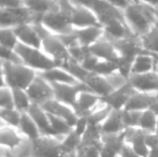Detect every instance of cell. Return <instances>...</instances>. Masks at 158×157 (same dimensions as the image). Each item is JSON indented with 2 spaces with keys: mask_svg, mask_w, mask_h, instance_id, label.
Masks as SVG:
<instances>
[{
  "mask_svg": "<svg viewBox=\"0 0 158 157\" xmlns=\"http://www.w3.org/2000/svg\"><path fill=\"white\" fill-rule=\"evenodd\" d=\"M41 50L48 56H50L58 65V67H61L64 63L71 59L68 48H66V45L61 42L57 35L50 34L44 39H42Z\"/></svg>",
  "mask_w": 158,
  "mask_h": 157,
  "instance_id": "obj_8",
  "label": "cell"
},
{
  "mask_svg": "<svg viewBox=\"0 0 158 157\" xmlns=\"http://www.w3.org/2000/svg\"><path fill=\"white\" fill-rule=\"evenodd\" d=\"M0 157H4L3 155H1V154H0Z\"/></svg>",
  "mask_w": 158,
  "mask_h": 157,
  "instance_id": "obj_52",
  "label": "cell"
},
{
  "mask_svg": "<svg viewBox=\"0 0 158 157\" xmlns=\"http://www.w3.org/2000/svg\"><path fill=\"white\" fill-rule=\"evenodd\" d=\"M2 63H3V61L0 60V74H3V70H2Z\"/></svg>",
  "mask_w": 158,
  "mask_h": 157,
  "instance_id": "obj_50",
  "label": "cell"
},
{
  "mask_svg": "<svg viewBox=\"0 0 158 157\" xmlns=\"http://www.w3.org/2000/svg\"><path fill=\"white\" fill-rule=\"evenodd\" d=\"M158 124V116L152 109L142 111L140 118L139 128L146 132H155Z\"/></svg>",
  "mask_w": 158,
  "mask_h": 157,
  "instance_id": "obj_32",
  "label": "cell"
},
{
  "mask_svg": "<svg viewBox=\"0 0 158 157\" xmlns=\"http://www.w3.org/2000/svg\"><path fill=\"white\" fill-rule=\"evenodd\" d=\"M19 130L22 132V134L26 139H28L30 141L35 140V139H38L39 137L42 136L37 124L33 122L31 116L27 112L22 113L21 122H19Z\"/></svg>",
  "mask_w": 158,
  "mask_h": 157,
  "instance_id": "obj_28",
  "label": "cell"
},
{
  "mask_svg": "<svg viewBox=\"0 0 158 157\" xmlns=\"http://www.w3.org/2000/svg\"><path fill=\"white\" fill-rule=\"evenodd\" d=\"M28 141L22 134L19 128L10 125H4L0 128V154L4 157H11L13 152Z\"/></svg>",
  "mask_w": 158,
  "mask_h": 157,
  "instance_id": "obj_7",
  "label": "cell"
},
{
  "mask_svg": "<svg viewBox=\"0 0 158 157\" xmlns=\"http://www.w3.org/2000/svg\"><path fill=\"white\" fill-rule=\"evenodd\" d=\"M150 8H151V6H150ZM151 10H152L153 14H154L155 21H156V23L158 24V9H155V8H151Z\"/></svg>",
  "mask_w": 158,
  "mask_h": 157,
  "instance_id": "obj_49",
  "label": "cell"
},
{
  "mask_svg": "<svg viewBox=\"0 0 158 157\" xmlns=\"http://www.w3.org/2000/svg\"><path fill=\"white\" fill-rule=\"evenodd\" d=\"M139 40L144 52L158 54V24H155L152 29L144 36L140 37Z\"/></svg>",
  "mask_w": 158,
  "mask_h": 157,
  "instance_id": "obj_30",
  "label": "cell"
},
{
  "mask_svg": "<svg viewBox=\"0 0 158 157\" xmlns=\"http://www.w3.org/2000/svg\"><path fill=\"white\" fill-rule=\"evenodd\" d=\"M118 72V68H117L116 63L111 60H103V59H99V61L96 65L93 73L99 74V76H109L112 74Z\"/></svg>",
  "mask_w": 158,
  "mask_h": 157,
  "instance_id": "obj_36",
  "label": "cell"
},
{
  "mask_svg": "<svg viewBox=\"0 0 158 157\" xmlns=\"http://www.w3.org/2000/svg\"><path fill=\"white\" fill-rule=\"evenodd\" d=\"M54 89V98L56 100L64 102L74 109L77 98L79 94L83 90H90V88L85 83L79 82L77 84H52Z\"/></svg>",
  "mask_w": 158,
  "mask_h": 157,
  "instance_id": "obj_10",
  "label": "cell"
},
{
  "mask_svg": "<svg viewBox=\"0 0 158 157\" xmlns=\"http://www.w3.org/2000/svg\"><path fill=\"white\" fill-rule=\"evenodd\" d=\"M23 6V0H0V8H19Z\"/></svg>",
  "mask_w": 158,
  "mask_h": 157,
  "instance_id": "obj_44",
  "label": "cell"
},
{
  "mask_svg": "<svg viewBox=\"0 0 158 157\" xmlns=\"http://www.w3.org/2000/svg\"><path fill=\"white\" fill-rule=\"evenodd\" d=\"M84 83L90 88L93 93L97 94L101 98L109 96L115 89L106 76H99V74L93 73V72L88 76V78L85 80Z\"/></svg>",
  "mask_w": 158,
  "mask_h": 157,
  "instance_id": "obj_23",
  "label": "cell"
},
{
  "mask_svg": "<svg viewBox=\"0 0 158 157\" xmlns=\"http://www.w3.org/2000/svg\"><path fill=\"white\" fill-rule=\"evenodd\" d=\"M157 134V136H158V124H157V128H156V131H155Z\"/></svg>",
  "mask_w": 158,
  "mask_h": 157,
  "instance_id": "obj_51",
  "label": "cell"
},
{
  "mask_svg": "<svg viewBox=\"0 0 158 157\" xmlns=\"http://www.w3.org/2000/svg\"><path fill=\"white\" fill-rule=\"evenodd\" d=\"M61 139L55 136H41L31 141V157H74L64 150Z\"/></svg>",
  "mask_w": 158,
  "mask_h": 157,
  "instance_id": "obj_5",
  "label": "cell"
},
{
  "mask_svg": "<svg viewBox=\"0 0 158 157\" xmlns=\"http://www.w3.org/2000/svg\"><path fill=\"white\" fill-rule=\"evenodd\" d=\"M14 103H13V92L12 88L9 86L0 88V110L6 109H13Z\"/></svg>",
  "mask_w": 158,
  "mask_h": 157,
  "instance_id": "obj_39",
  "label": "cell"
},
{
  "mask_svg": "<svg viewBox=\"0 0 158 157\" xmlns=\"http://www.w3.org/2000/svg\"><path fill=\"white\" fill-rule=\"evenodd\" d=\"M57 2L58 3L56 8L42 16L41 23L52 34L57 36L70 34L74 29L71 23V11L73 4L70 0H60Z\"/></svg>",
  "mask_w": 158,
  "mask_h": 157,
  "instance_id": "obj_2",
  "label": "cell"
},
{
  "mask_svg": "<svg viewBox=\"0 0 158 157\" xmlns=\"http://www.w3.org/2000/svg\"><path fill=\"white\" fill-rule=\"evenodd\" d=\"M128 82L138 92H158V73L155 71L144 74H133Z\"/></svg>",
  "mask_w": 158,
  "mask_h": 157,
  "instance_id": "obj_19",
  "label": "cell"
},
{
  "mask_svg": "<svg viewBox=\"0 0 158 157\" xmlns=\"http://www.w3.org/2000/svg\"><path fill=\"white\" fill-rule=\"evenodd\" d=\"M113 43L114 48H116L118 56L121 58H124L126 60L132 61L139 54L143 52L140 44L139 38L135 36H129L127 38L123 39H109Z\"/></svg>",
  "mask_w": 158,
  "mask_h": 157,
  "instance_id": "obj_11",
  "label": "cell"
},
{
  "mask_svg": "<svg viewBox=\"0 0 158 157\" xmlns=\"http://www.w3.org/2000/svg\"><path fill=\"white\" fill-rule=\"evenodd\" d=\"M4 86H6V79H4L3 74H0V88H1V87H4Z\"/></svg>",
  "mask_w": 158,
  "mask_h": 157,
  "instance_id": "obj_48",
  "label": "cell"
},
{
  "mask_svg": "<svg viewBox=\"0 0 158 157\" xmlns=\"http://www.w3.org/2000/svg\"><path fill=\"white\" fill-rule=\"evenodd\" d=\"M117 157H119V156H117Z\"/></svg>",
  "mask_w": 158,
  "mask_h": 157,
  "instance_id": "obj_54",
  "label": "cell"
},
{
  "mask_svg": "<svg viewBox=\"0 0 158 157\" xmlns=\"http://www.w3.org/2000/svg\"><path fill=\"white\" fill-rule=\"evenodd\" d=\"M74 35L77 36V39L79 43L86 48H89L90 45L97 42L99 39H101L104 35L102 26H90L85 28H77L73 29Z\"/></svg>",
  "mask_w": 158,
  "mask_h": 157,
  "instance_id": "obj_25",
  "label": "cell"
},
{
  "mask_svg": "<svg viewBox=\"0 0 158 157\" xmlns=\"http://www.w3.org/2000/svg\"><path fill=\"white\" fill-rule=\"evenodd\" d=\"M42 108L51 115L57 116V118L66 121L72 128L77 123V118H79V115H77L75 110L72 107H70V105H66L64 102H60V101L56 100L55 98L43 103Z\"/></svg>",
  "mask_w": 158,
  "mask_h": 157,
  "instance_id": "obj_12",
  "label": "cell"
},
{
  "mask_svg": "<svg viewBox=\"0 0 158 157\" xmlns=\"http://www.w3.org/2000/svg\"><path fill=\"white\" fill-rule=\"evenodd\" d=\"M56 1H60V0H56Z\"/></svg>",
  "mask_w": 158,
  "mask_h": 157,
  "instance_id": "obj_53",
  "label": "cell"
},
{
  "mask_svg": "<svg viewBox=\"0 0 158 157\" xmlns=\"http://www.w3.org/2000/svg\"><path fill=\"white\" fill-rule=\"evenodd\" d=\"M22 113L17 111L16 109H6L0 110V118L3 119L8 125L13 126V127L19 128V122H21Z\"/></svg>",
  "mask_w": 158,
  "mask_h": 157,
  "instance_id": "obj_37",
  "label": "cell"
},
{
  "mask_svg": "<svg viewBox=\"0 0 158 157\" xmlns=\"http://www.w3.org/2000/svg\"><path fill=\"white\" fill-rule=\"evenodd\" d=\"M148 157H158V145L152 147V149H150Z\"/></svg>",
  "mask_w": 158,
  "mask_h": 157,
  "instance_id": "obj_46",
  "label": "cell"
},
{
  "mask_svg": "<svg viewBox=\"0 0 158 157\" xmlns=\"http://www.w3.org/2000/svg\"><path fill=\"white\" fill-rule=\"evenodd\" d=\"M125 143V131L117 134H102L100 157H117Z\"/></svg>",
  "mask_w": 158,
  "mask_h": 157,
  "instance_id": "obj_16",
  "label": "cell"
},
{
  "mask_svg": "<svg viewBox=\"0 0 158 157\" xmlns=\"http://www.w3.org/2000/svg\"><path fill=\"white\" fill-rule=\"evenodd\" d=\"M155 63L153 56L148 52H142L135 58L131 67V76L133 74H144L154 71Z\"/></svg>",
  "mask_w": 158,
  "mask_h": 157,
  "instance_id": "obj_27",
  "label": "cell"
},
{
  "mask_svg": "<svg viewBox=\"0 0 158 157\" xmlns=\"http://www.w3.org/2000/svg\"><path fill=\"white\" fill-rule=\"evenodd\" d=\"M0 60L1 61H15V63H22L14 51L4 48L0 44Z\"/></svg>",
  "mask_w": 158,
  "mask_h": 157,
  "instance_id": "obj_40",
  "label": "cell"
},
{
  "mask_svg": "<svg viewBox=\"0 0 158 157\" xmlns=\"http://www.w3.org/2000/svg\"><path fill=\"white\" fill-rule=\"evenodd\" d=\"M135 92V88L129 82H127L123 86L114 89V92L111 93L109 96L101 98V101L113 110H124L127 101Z\"/></svg>",
  "mask_w": 158,
  "mask_h": 157,
  "instance_id": "obj_14",
  "label": "cell"
},
{
  "mask_svg": "<svg viewBox=\"0 0 158 157\" xmlns=\"http://www.w3.org/2000/svg\"><path fill=\"white\" fill-rule=\"evenodd\" d=\"M142 111H128V110H122L123 122L125 128H135L139 127L140 118H141Z\"/></svg>",
  "mask_w": 158,
  "mask_h": 157,
  "instance_id": "obj_38",
  "label": "cell"
},
{
  "mask_svg": "<svg viewBox=\"0 0 158 157\" xmlns=\"http://www.w3.org/2000/svg\"><path fill=\"white\" fill-rule=\"evenodd\" d=\"M14 52L19 58V60L22 61V64L31 68L38 73L58 67V65L50 56H48L41 48H31V46L19 43L14 48Z\"/></svg>",
  "mask_w": 158,
  "mask_h": 157,
  "instance_id": "obj_4",
  "label": "cell"
},
{
  "mask_svg": "<svg viewBox=\"0 0 158 157\" xmlns=\"http://www.w3.org/2000/svg\"><path fill=\"white\" fill-rule=\"evenodd\" d=\"M23 3L33 14L44 15L56 8L58 2L56 0H23Z\"/></svg>",
  "mask_w": 158,
  "mask_h": 157,
  "instance_id": "obj_29",
  "label": "cell"
},
{
  "mask_svg": "<svg viewBox=\"0 0 158 157\" xmlns=\"http://www.w3.org/2000/svg\"><path fill=\"white\" fill-rule=\"evenodd\" d=\"M146 134L148 132L140 129L139 127L125 129V142L141 157H148V147L145 143Z\"/></svg>",
  "mask_w": 158,
  "mask_h": 157,
  "instance_id": "obj_17",
  "label": "cell"
},
{
  "mask_svg": "<svg viewBox=\"0 0 158 157\" xmlns=\"http://www.w3.org/2000/svg\"><path fill=\"white\" fill-rule=\"evenodd\" d=\"M38 74L44 78L48 82H50L51 84H56V83H61V84H77L79 83L77 79L70 74L66 69H64L63 67H55L52 68L50 70H46L43 72H39Z\"/></svg>",
  "mask_w": 158,
  "mask_h": 157,
  "instance_id": "obj_26",
  "label": "cell"
},
{
  "mask_svg": "<svg viewBox=\"0 0 158 157\" xmlns=\"http://www.w3.org/2000/svg\"><path fill=\"white\" fill-rule=\"evenodd\" d=\"M158 100V92H138L135 90L127 101L124 110L128 111H145L151 109Z\"/></svg>",
  "mask_w": 158,
  "mask_h": 157,
  "instance_id": "obj_13",
  "label": "cell"
},
{
  "mask_svg": "<svg viewBox=\"0 0 158 157\" xmlns=\"http://www.w3.org/2000/svg\"><path fill=\"white\" fill-rule=\"evenodd\" d=\"M61 67H63L64 69H66L70 74H72V76H74L77 81L82 82V83H84L85 80L88 78V76L92 73V72H89V71H87V70L84 69V68L82 67L81 64L77 63V61H75V60H73L72 58L69 59L67 63H64Z\"/></svg>",
  "mask_w": 158,
  "mask_h": 157,
  "instance_id": "obj_33",
  "label": "cell"
},
{
  "mask_svg": "<svg viewBox=\"0 0 158 157\" xmlns=\"http://www.w3.org/2000/svg\"><path fill=\"white\" fill-rule=\"evenodd\" d=\"M71 23L75 29L90 27V26H101L96 14L92 10L75 4H73L71 11Z\"/></svg>",
  "mask_w": 158,
  "mask_h": 157,
  "instance_id": "obj_15",
  "label": "cell"
},
{
  "mask_svg": "<svg viewBox=\"0 0 158 157\" xmlns=\"http://www.w3.org/2000/svg\"><path fill=\"white\" fill-rule=\"evenodd\" d=\"M48 118H50V123H51V127H52V130L54 132V134L56 137H59V138H64V136L69 134L71 130L73 129L66 121L64 119L57 118V116L51 115L48 114Z\"/></svg>",
  "mask_w": 158,
  "mask_h": 157,
  "instance_id": "obj_34",
  "label": "cell"
},
{
  "mask_svg": "<svg viewBox=\"0 0 158 157\" xmlns=\"http://www.w3.org/2000/svg\"><path fill=\"white\" fill-rule=\"evenodd\" d=\"M106 1H108L109 3L113 4L114 6L121 9V10H124V9H126L129 4L132 3L130 0H106Z\"/></svg>",
  "mask_w": 158,
  "mask_h": 157,
  "instance_id": "obj_45",
  "label": "cell"
},
{
  "mask_svg": "<svg viewBox=\"0 0 158 157\" xmlns=\"http://www.w3.org/2000/svg\"><path fill=\"white\" fill-rule=\"evenodd\" d=\"M125 125L123 122L122 110H113L110 112L108 118L100 125L102 134H117L125 131Z\"/></svg>",
  "mask_w": 158,
  "mask_h": 157,
  "instance_id": "obj_24",
  "label": "cell"
},
{
  "mask_svg": "<svg viewBox=\"0 0 158 157\" xmlns=\"http://www.w3.org/2000/svg\"><path fill=\"white\" fill-rule=\"evenodd\" d=\"M27 113L31 116L33 122L37 124L42 136H55L52 130V127H51L48 113L42 108V105L32 103L29 109H28Z\"/></svg>",
  "mask_w": 158,
  "mask_h": 157,
  "instance_id": "obj_22",
  "label": "cell"
},
{
  "mask_svg": "<svg viewBox=\"0 0 158 157\" xmlns=\"http://www.w3.org/2000/svg\"><path fill=\"white\" fill-rule=\"evenodd\" d=\"M13 92V103H14V109L19 111L21 113L27 112L30 105H32L29 96H28L26 89H21V88H14Z\"/></svg>",
  "mask_w": 158,
  "mask_h": 157,
  "instance_id": "obj_31",
  "label": "cell"
},
{
  "mask_svg": "<svg viewBox=\"0 0 158 157\" xmlns=\"http://www.w3.org/2000/svg\"><path fill=\"white\" fill-rule=\"evenodd\" d=\"M118 156L119 157H141L139 154L135 153V150H133L129 144H127L126 142L124 143L123 147H122Z\"/></svg>",
  "mask_w": 158,
  "mask_h": 157,
  "instance_id": "obj_42",
  "label": "cell"
},
{
  "mask_svg": "<svg viewBox=\"0 0 158 157\" xmlns=\"http://www.w3.org/2000/svg\"><path fill=\"white\" fill-rule=\"evenodd\" d=\"M0 44L11 51H14L19 40L13 28H0Z\"/></svg>",
  "mask_w": 158,
  "mask_h": 157,
  "instance_id": "obj_35",
  "label": "cell"
},
{
  "mask_svg": "<svg viewBox=\"0 0 158 157\" xmlns=\"http://www.w3.org/2000/svg\"><path fill=\"white\" fill-rule=\"evenodd\" d=\"M145 143L148 147V151L150 149L158 145V136L156 132H148L145 136Z\"/></svg>",
  "mask_w": 158,
  "mask_h": 157,
  "instance_id": "obj_43",
  "label": "cell"
},
{
  "mask_svg": "<svg viewBox=\"0 0 158 157\" xmlns=\"http://www.w3.org/2000/svg\"><path fill=\"white\" fill-rule=\"evenodd\" d=\"M14 31L19 40V43L31 46V48H41L42 40L32 24H24V25L17 26L14 28Z\"/></svg>",
  "mask_w": 158,
  "mask_h": 157,
  "instance_id": "obj_21",
  "label": "cell"
},
{
  "mask_svg": "<svg viewBox=\"0 0 158 157\" xmlns=\"http://www.w3.org/2000/svg\"><path fill=\"white\" fill-rule=\"evenodd\" d=\"M43 15L33 14L25 6L0 8V28H13L24 24L40 23Z\"/></svg>",
  "mask_w": 158,
  "mask_h": 157,
  "instance_id": "obj_6",
  "label": "cell"
},
{
  "mask_svg": "<svg viewBox=\"0 0 158 157\" xmlns=\"http://www.w3.org/2000/svg\"><path fill=\"white\" fill-rule=\"evenodd\" d=\"M124 17L131 34L137 38L148 34L156 24L154 14L150 6L143 3H130L123 10Z\"/></svg>",
  "mask_w": 158,
  "mask_h": 157,
  "instance_id": "obj_1",
  "label": "cell"
},
{
  "mask_svg": "<svg viewBox=\"0 0 158 157\" xmlns=\"http://www.w3.org/2000/svg\"><path fill=\"white\" fill-rule=\"evenodd\" d=\"M151 55L153 56V58H154V63H155V69L154 71L158 73V54L157 53H150Z\"/></svg>",
  "mask_w": 158,
  "mask_h": 157,
  "instance_id": "obj_47",
  "label": "cell"
},
{
  "mask_svg": "<svg viewBox=\"0 0 158 157\" xmlns=\"http://www.w3.org/2000/svg\"><path fill=\"white\" fill-rule=\"evenodd\" d=\"M2 70L6 86L12 89L14 88L27 89V87L31 84L38 74V72L31 68L27 67L22 63H15V61H3Z\"/></svg>",
  "mask_w": 158,
  "mask_h": 157,
  "instance_id": "obj_3",
  "label": "cell"
},
{
  "mask_svg": "<svg viewBox=\"0 0 158 157\" xmlns=\"http://www.w3.org/2000/svg\"><path fill=\"white\" fill-rule=\"evenodd\" d=\"M26 92H27L31 102L40 105H42L51 99H54L53 85L44 78H42L40 74H37L31 84L27 87Z\"/></svg>",
  "mask_w": 158,
  "mask_h": 157,
  "instance_id": "obj_9",
  "label": "cell"
},
{
  "mask_svg": "<svg viewBox=\"0 0 158 157\" xmlns=\"http://www.w3.org/2000/svg\"><path fill=\"white\" fill-rule=\"evenodd\" d=\"M89 52L99 59H103V60H111L116 63L117 59L119 58L118 53H117L116 48H114L113 43L106 37H102L97 42H95L93 45H90Z\"/></svg>",
  "mask_w": 158,
  "mask_h": 157,
  "instance_id": "obj_20",
  "label": "cell"
},
{
  "mask_svg": "<svg viewBox=\"0 0 158 157\" xmlns=\"http://www.w3.org/2000/svg\"><path fill=\"white\" fill-rule=\"evenodd\" d=\"M87 127H88L87 118H86V116H79L75 125L73 126V130H74L80 137H83V134H85Z\"/></svg>",
  "mask_w": 158,
  "mask_h": 157,
  "instance_id": "obj_41",
  "label": "cell"
},
{
  "mask_svg": "<svg viewBox=\"0 0 158 157\" xmlns=\"http://www.w3.org/2000/svg\"><path fill=\"white\" fill-rule=\"evenodd\" d=\"M100 102H101L100 96L93 93L92 90H83L77 96L74 110L79 116H87L98 107Z\"/></svg>",
  "mask_w": 158,
  "mask_h": 157,
  "instance_id": "obj_18",
  "label": "cell"
}]
</instances>
